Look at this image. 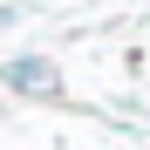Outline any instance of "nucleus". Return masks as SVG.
Segmentation results:
<instances>
[{"mask_svg": "<svg viewBox=\"0 0 150 150\" xmlns=\"http://www.w3.org/2000/svg\"><path fill=\"white\" fill-rule=\"evenodd\" d=\"M7 82H14V89H55V68H48V62H14Z\"/></svg>", "mask_w": 150, "mask_h": 150, "instance_id": "obj_1", "label": "nucleus"}]
</instances>
